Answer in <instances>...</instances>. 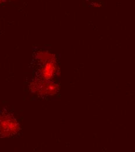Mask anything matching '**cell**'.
Instances as JSON below:
<instances>
[{
	"label": "cell",
	"mask_w": 135,
	"mask_h": 152,
	"mask_svg": "<svg viewBox=\"0 0 135 152\" xmlns=\"http://www.w3.org/2000/svg\"><path fill=\"white\" fill-rule=\"evenodd\" d=\"M51 83L47 81L38 80L31 84V89L33 91L41 95L50 94L52 90H50Z\"/></svg>",
	"instance_id": "obj_2"
},
{
	"label": "cell",
	"mask_w": 135,
	"mask_h": 152,
	"mask_svg": "<svg viewBox=\"0 0 135 152\" xmlns=\"http://www.w3.org/2000/svg\"><path fill=\"white\" fill-rule=\"evenodd\" d=\"M19 124L14 116L9 115L0 116V134L3 136H10L18 133Z\"/></svg>",
	"instance_id": "obj_1"
}]
</instances>
